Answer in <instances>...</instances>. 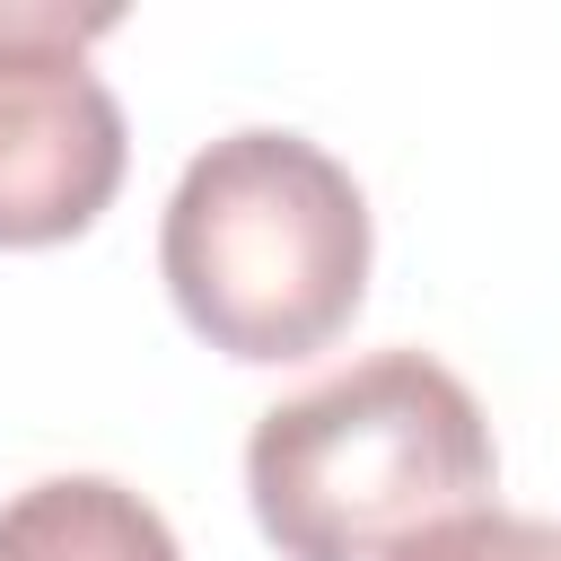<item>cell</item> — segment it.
I'll return each instance as SVG.
<instances>
[{
	"mask_svg": "<svg viewBox=\"0 0 561 561\" xmlns=\"http://www.w3.org/2000/svg\"><path fill=\"white\" fill-rule=\"evenodd\" d=\"M158 272L210 351L245 368L307 359L368 298V193L307 131L245 123L175 175Z\"/></svg>",
	"mask_w": 561,
	"mask_h": 561,
	"instance_id": "cell-2",
	"label": "cell"
},
{
	"mask_svg": "<svg viewBox=\"0 0 561 561\" xmlns=\"http://www.w3.org/2000/svg\"><path fill=\"white\" fill-rule=\"evenodd\" d=\"M394 561H561V517H517V508H465L412 535Z\"/></svg>",
	"mask_w": 561,
	"mask_h": 561,
	"instance_id": "cell-5",
	"label": "cell"
},
{
	"mask_svg": "<svg viewBox=\"0 0 561 561\" xmlns=\"http://www.w3.org/2000/svg\"><path fill=\"white\" fill-rule=\"evenodd\" d=\"M0 561H184V543L114 473H44L0 500Z\"/></svg>",
	"mask_w": 561,
	"mask_h": 561,
	"instance_id": "cell-4",
	"label": "cell"
},
{
	"mask_svg": "<svg viewBox=\"0 0 561 561\" xmlns=\"http://www.w3.org/2000/svg\"><path fill=\"white\" fill-rule=\"evenodd\" d=\"M114 9L0 0V245H61L123 193V105L88 70Z\"/></svg>",
	"mask_w": 561,
	"mask_h": 561,
	"instance_id": "cell-3",
	"label": "cell"
},
{
	"mask_svg": "<svg viewBox=\"0 0 561 561\" xmlns=\"http://www.w3.org/2000/svg\"><path fill=\"white\" fill-rule=\"evenodd\" d=\"M491 491L500 447L473 386L412 342L298 386L245 438V500L280 561H394Z\"/></svg>",
	"mask_w": 561,
	"mask_h": 561,
	"instance_id": "cell-1",
	"label": "cell"
}]
</instances>
